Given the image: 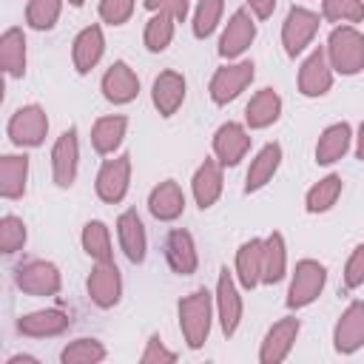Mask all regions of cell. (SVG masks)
Returning a JSON list of instances; mask_svg holds the SVG:
<instances>
[{"instance_id":"cell-35","label":"cell","mask_w":364,"mask_h":364,"mask_svg":"<svg viewBox=\"0 0 364 364\" xmlns=\"http://www.w3.org/2000/svg\"><path fill=\"white\" fill-rule=\"evenodd\" d=\"M173 31H176V20H173L171 14L156 11V14H151L148 23H145L142 43H145V48H148L151 54H159V51H165V48L173 43Z\"/></svg>"},{"instance_id":"cell-23","label":"cell","mask_w":364,"mask_h":364,"mask_svg":"<svg viewBox=\"0 0 364 364\" xmlns=\"http://www.w3.org/2000/svg\"><path fill=\"white\" fill-rule=\"evenodd\" d=\"M71 327V318L65 310L60 307H46V310H34L20 316L17 330L28 338H51V336H63Z\"/></svg>"},{"instance_id":"cell-36","label":"cell","mask_w":364,"mask_h":364,"mask_svg":"<svg viewBox=\"0 0 364 364\" xmlns=\"http://www.w3.org/2000/svg\"><path fill=\"white\" fill-rule=\"evenodd\" d=\"M105 355H108L105 344L100 338H88V336L74 338L60 350L63 364H100V361H105Z\"/></svg>"},{"instance_id":"cell-8","label":"cell","mask_w":364,"mask_h":364,"mask_svg":"<svg viewBox=\"0 0 364 364\" xmlns=\"http://www.w3.org/2000/svg\"><path fill=\"white\" fill-rule=\"evenodd\" d=\"M131 188V156L119 154L114 159H105L97 171L94 191L105 205H119Z\"/></svg>"},{"instance_id":"cell-41","label":"cell","mask_w":364,"mask_h":364,"mask_svg":"<svg viewBox=\"0 0 364 364\" xmlns=\"http://www.w3.org/2000/svg\"><path fill=\"white\" fill-rule=\"evenodd\" d=\"M136 9V0H100L97 11H100V20L108 23V26H122L131 20Z\"/></svg>"},{"instance_id":"cell-30","label":"cell","mask_w":364,"mask_h":364,"mask_svg":"<svg viewBox=\"0 0 364 364\" xmlns=\"http://www.w3.org/2000/svg\"><path fill=\"white\" fill-rule=\"evenodd\" d=\"M28 182V156L26 154H6L0 156V196L20 199Z\"/></svg>"},{"instance_id":"cell-3","label":"cell","mask_w":364,"mask_h":364,"mask_svg":"<svg viewBox=\"0 0 364 364\" xmlns=\"http://www.w3.org/2000/svg\"><path fill=\"white\" fill-rule=\"evenodd\" d=\"M327 284V267L316 259H301L296 267H293V276H290V287H287V299L284 304L290 310H301L307 304H313L321 290Z\"/></svg>"},{"instance_id":"cell-45","label":"cell","mask_w":364,"mask_h":364,"mask_svg":"<svg viewBox=\"0 0 364 364\" xmlns=\"http://www.w3.org/2000/svg\"><path fill=\"white\" fill-rule=\"evenodd\" d=\"M245 3L253 11V17H259V20H267L273 14V9H276V0H245Z\"/></svg>"},{"instance_id":"cell-44","label":"cell","mask_w":364,"mask_h":364,"mask_svg":"<svg viewBox=\"0 0 364 364\" xmlns=\"http://www.w3.org/2000/svg\"><path fill=\"white\" fill-rule=\"evenodd\" d=\"M142 6H145L151 14H156V11L171 14L176 23H182V20L191 14V3H188V0H142Z\"/></svg>"},{"instance_id":"cell-29","label":"cell","mask_w":364,"mask_h":364,"mask_svg":"<svg viewBox=\"0 0 364 364\" xmlns=\"http://www.w3.org/2000/svg\"><path fill=\"white\" fill-rule=\"evenodd\" d=\"M125 131H128V117L122 114H108V117H100L91 128V145L97 154L102 156H111L122 139H125Z\"/></svg>"},{"instance_id":"cell-26","label":"cell","mask_w":364,"mask_h":364,"mask_svg":"<svg viewBox=\"0 0 364 364\" xmlns=\"http://www.w3.org/2000/svg\"><path fill=\"white\" fill-rule=\"evenodd\" d=\"M282 165V145L279 142H267L256 151V156L250 159V168L245 173V193H256L262 191L279 171Z\"/></svg>"},{"instance_id":"cell-25","label":"cell","mask_w":364,"mask_h":364,"mask_svg":"<svg viewBox=\"0 0 364 364\" xmlns=\"http://www.w3.org/2000/svg\"><path fill=\"white\" fill-rule=\"evenodd\" d=\"M148 210H151V216L159 219V222H173V219H179V216L185 213V193H182L179 182L165 179V182L154 185L151 193H148Z\"/></svg>"},{"instance_id":"cell-27","label":"cell","mask_w":364,"mask_h":364,"mask_svg":"<svg viewBox=\"0 0 364 364\" xmlns=\"http://www.w3.org/2000/svg\"><path fill=\"white\" fill-rule=\"evenodd\" d=\"M282 117V97L273 88H259L250 102L245 105V125L250 131H262L270 128L276 119Z\"/></svg>"},{"instance_id":"cell-33","label":"cell","mask_w":364,"mask_h":364,"mask_svg":"<svg viewBox=\"0 0 364 364\" xmlns=\"http://www.w3.org/2000/svg\"><path fill=\"white\" fill-rule=\"evenodd\" d=\"M341 188H344V182H341L338 173L321 176V179H318L316 185H310V191L304 193V210H307V213H327V210L338 202Z\"/></svg>"},{"instance_id":"cell-9","label":"cell","mask_w":364,"mask_h":364,"mask_svg":"<svg viewBox=\"0 0 364 364\" xmlns=\"http://www.w3.org/2000/svg\"><path fill=\"white\" fill-rule=\"evenodd\" d=\"M213 304H216V318H219V327L222 333L230 338L239 324H242V313H245V304H242V296H239V287H236V279L228 267L219 270V279H216V293H213Z\"/></svg>"},{"instance_id":"cell-31","label":"cell","mask_w":364,"mask_h":364,"mask_svg":"<svg viewBox=\"0 0 364 364\" xmlns=\"http://www.w3.org/2000/svg\"><path fill=\"white\" fill-rule=\"evenodd\" d=\"M0 65H3L6 77L23 80V74H26V34H23V28L11 26V28L3 31V37H0Z\"/></svg>"},{"instance_id":"cell-22","label":"cell","mask_w":364,"mask_h":364,"mask_svg":"<svg viewBox=\"0 0 364 364\" xmlns=\"http://www.w3.org/2000/svg\"><path fill=\"white\" fill-rule=\"evenodd\" d=\"M165 262L176 276H191L199 267V253L193 245V236L182 228H173L165 236Z\"/></svg>"},{"instance_id":"cell-1","label":"cell","mask_w":364,"mask_h":364,"mask_svg":"<svg viewBox=\"0 0 364 364\" xmlns=\"http://www.w3.org/2000/svg\"><path fill=\"white\" fill-rule=\"evenodd\" d=\"M213 310H216L213 296L205 287H196L179 299V304H176L179 330H182V338L191 350L205 347V341L210 336V324H213Z\"/></svg>"},{"instance_id":"cell-16","label":"cell","mask_w":364,"mask_h":364,"mask_svg":"<svg viewBox=\"0 0 364 364\" xmlns=\"http://www.w3.org/2000/svg\"><path fill=\"white\" fill-rule=\"evenodd\" d=\"M85 290H88V299L100 307V310H108L119 301L122 296V276H119V267L114 262H97L88 282H85Z\"/></svg>"},{"instance_id":"cell-37","label":"cell","mask_w":364,"mask_h":364,"mask_svg":"<svg viewBox=\"0 0 364 364\" xmlns=\"http://www.w3.org/2000/svg\"><path fill=\"white\" fill-rule=\"evenodd\" d=\"M321 20L336 26H355L364 20V0H321Z\"/></svg>"},{"instance_id":"cell-46","label":"cell","mask_w":364,"mask_h":364,"mask_svg":"<svg viewBox=\"0 0 364 364\" xmlns=\"http://www.w3.org/2000/svg\"><path fill=\"white\" fill-rule=\"evenodd\" d=\"M353 139H355V156L364 162V122L358 125V134H355Z\"/></svg>"},{"instance_id":"cell-24","label":"cell","mask_w":364,"mask_h":364,"mask_svg":"<svg viewBox=\"0 0 364 364\" xmlns=\"http://www.w3.org/2000/svg\"><path fill=\"white\" fill-rule=\"evenodd\" d=\"M262 262H264V239H247L239 245L233 276L245 290H253L262 284Z\"/></svg>"},{"instance_id":"cell-40","label":"cell","mask_w":364,"mask_h":364,"mask_svg":"<svg viewBox=\"0 0 364 364\" xmlns=\"http://www.w3.org/2000/svg\"><path fill=\"white\" fill-rule=\"evenodd\" d=\"M26 222L20 219V216H14V213H6L3 219H0V250L6 253V256H14L17 250H23V245H26Z\"/></svg>"},{"instance_id":"cell-19","label":"cell","mask_w":364,"mask_h":364,"mask_svg":"<svg viewBox=\"0 0 364 364\" xmlns=\"http://www.w3.org/2000/svg\"><path fill=\"white\" fill-rule=\"evenodd\" d=\"M105 54V34L102 26L91 23L85 28H80V34L71 43V63L77 74H91V68H97V63Z\"/></svg>"},{"instance_id":"cell-10","label":"cell","mask_w":364,"mask_h":364,"mask_svg":"<svg viewBox=\"0 0 364 364\" xmlns=\"http://www.w3.org/2000/svg\"><path fill=\"white\" fill-rule=\"evenodd\" d=\"M256 40V23H253V11H247V9H236L233 14H230V20L225 23V28H222V37H219V57H225V60H236V57H242L247 48H250V43Z\"/></svg>"},{"instance_id":"cell-11","label":"cell","mask_w":364,"mask_h":364,"mask_svg":"<svg viewBox=\"0 0 364 364\" xmlns=\"http://www.w3.org/2000/svg\"><path fill=\"white\" fill-rule=\"evenodd\" d=\"M77 168H80V139H77V128L63 131L54 139L51 148V176L57 188H71L77 179Z\"/></svg>"},{"instance_id":"cell-39","label":"cell","mask_w":364,"mask_h":364,"mask_svg":"<svg viewBox=\"0 0 364 364\" xmlns=\"http://www.w3.org/2000/svg\"><path fill=\"white\" fill-rule=\"evenodd\" d=\"M63 0H28L26 3V23L34 31H51L60 20Z\"/></svg>"},{"instance_id":"cell-38","label":"cell","mask_w":364,"mask_h":364,"mask_svg":"<svg viewBox=\"0 0 364 364\" xmlns=\"http://www.w3.org/2000/svg\"><path fill=\"white\" fill-rule=\"evenodd\" d=\"M222 11H225V0H196V9H193V37L196 40H205L216 31L219 20H222Z\"/></svg>"},{"instance_id":"cell-6","label":"cell","mask_w":364,"mask_h":364,"mask_svg":"<svg viewBox=\"0 0 364 364\" xmlns=\"http://www.w3.org/2000/svg\"><path fill=\"white\" fill-rule=\"evenodd\" d=\"M318 26H321V17L304 6H293L282 23V46H284V54L287 57H296L301 54L313 37L318 34Z\"/></svg>"},{"instance_id":"cell-5","label":"cell","mask_w":364,"mask_h":364,"mask_svg":"<svg viewBox=\"0 0 364 364\" xmlns=\"http://www.w3.org/2000/svg\"><path fill=\"white\" fill-rule=\"evenodd\" d=\"M253 68H256V65H253L250 60H239V63H228V65L216 68L213 77H210V82H208L210 100H213L216 105L233 102V100L253 82V74H256Z\"/></svg>"},{"instance_id":"cell-17","label":"cell","mask_w":364,"mask_h":364,"mask_svg":"<svg viewBox=\"0 0 364 364\" xmlns=\"http://www.w3.org/2000/svg\"><path fill=\"white\" fill-rule=\"evenodd\" d=\"M333 347L341 355H353L364 347V301H350L333 327Z\"/></svg>"},{"instance_id":"cell-47","label":"cell","mask_w":364,"mask_h":364,"mask_svg":"<svg viewBox=\"0 0 364 364\" xmlns=\"http://www.w3.org/2000/svg\"><path fill=\"white\" fill-rule=\"evenodd\" d=\"M6 364H40L34 355H28V353H17V355H11Z\"/></svg>"},{"instance_id":"cell-20","label":"cell","mask_w":364,"mask_h":364,"mask_svg":"<svg viewBox=\"0 0 364 364\" xmlns=\"http://www.w3.org/2000/svg\"><path fill=\"white\" fill-rule=\"evenodd\" d=\"M222 188H225V176H222V162L216 156L205 159L196 171H193V179H191V193H193V202L208 210L219 202L222 196Z\"/></svg>"},{"instance_id":"cell-14","label":"cell","mask_w":364,"mask_h":364,"mask_svg":"<svg viewBox=\"0 0 364 364\" xmlns=\"http://www.w3.org/2000/svg\"><path fill=\"white\" fill-rule=\"evenodd\" d=\"M333 74L336 71L327 60V51L318 46L304 57V63L299 68V91L304 97H324L333 88Z\"/></svg>"},{"instance_id":"cell-48","label":"cell","mask_w":364,"mask_h":364,"mask_svg":"<svg viewBox=\"0 0 364 364\" xmlns=\"http://www.w3.org/2000/svg\"><path fill=\"white\" fill-rule=\"evenodd\" d=\"M68 3H71V6H77V9H80V6H85V0H68Z\"/></svg>"},{"instance_id":"cell-43","label":"cell","mask_w":364,"mask_h":364,"mask_svg":"<svg viewBox=\"0 0 364 364\" xmlns=\"http://www.w3.org/2000/svg\"><path fill=\"white\" fill-rule=\"evenodd\" d=\"M344 284L350 290L361 287L364 284V242L353 247V253L347 256V264H344Z\"/></svg>"},{"instance_id":"cell-12","label":"cell","mask_w":364,"mask_h":364,"mask_svg":"<svg viewBox=\"0 0 364 364\" xmlns=\"http://www.w3.org/2000/svg\"><path fill=\"white\" fill-rule=\"evenodd\" d=\"M100 91L111 105H128L139 94V77L134 74V68L125 60H117L105 68V74L100 80Z\"/></svg>"},{"instance_id":"cell-34","label":"cell","mask_w":364,"mask_h":364,"mask_svg":"<svg viewBox=\"0 0 364 364\" xmlns=\"http://www.w3.org/2000/svg\"><path fill=\"white\" fill-rule=\"evenodd\" d=\"M82 250L94 259V262H114V245H111V230L105 222L91 219L82 225Z\"/></svg>"},{"instance_id":"cell-2","label":"cell","mask_w":364,"mask_h":364,"mask_svg":"<svg viewBox=\"0 0 364 364\" xmlns=\"http://www.w3.org/2000/svg\"><path fill=\"white\" fill-rule=\"evenodd\" d=\"M324 51L336 74L353 77L364 71V34L355 26H336L327 37Z\"/></svg>"},{"instance_id":"cell-42","label":"cell","mask_w":364,"mask_h":364,"mask_svg":"<svg viewBox=\"0 0 364 364\" xmlns=\"http://www.w3.org/2000/svg\"><path fill=\"white\" fill-rule=\"evenodd\" d=\"M173 361H176V353L168 350L159 336H151L145 341V350L139 353V364H173Z\"/></svg>"},{"instance_id":"cell-13","label":"cell","mask_w":364,"mask_h":364,"mask_svg":"<svg viewBox=\"0 0 364 364\" xmlns=\"http://www.w3.org/2000/svg\"><path fill=\"white\" fill-rule=\"evenodd\" d=\"M299 330H301V324H299L296 316L279 318V321L264 333V338H262L259 361H262V364H279V361H284V358L290 355L296 338H299Z\"/></svg>"},{"instance_id":"cell-18","label":"cell","mask_w":364,"mask_h":364,"mask_svg":"<svg viewBox=\"0 0 364 364\" xmlns=\"http://www.w3.org/2000/svg\"><path fill=\"white\" fill-rule=\"evenodd\" d=\"M185 94H188V82L179 71L168 68V71H159L154 77V85H151V102L154 108L159 111V117H173L182 102H185Z\"/></svg>"},{"instance_id":"cell-32","label":"cell","mask_w":364,"mask_h":364,"mask_svg":"<svg viewBox=\"0 0 364 364\" xmlns=\"http://www.w3.org/2000/svg\"><path fill=\"white\" fill-rule=\"evenodd\" d=\"M287 276V245L279 230L264 236V262H262V284H276Z\"/></svg>"},{"instance_id":"cell-15","label":"cell","mask_w":364,"mask_h":364,"mask_svg":"<svg viewBox=\"0 0 364 364\" xmlns=\"http://www.w3.org/2000/svg\"><path fill=\"white\" fill-rule=\"evenodd\" d=\"M250 151V134L242 122H222L213 134V156L222 162V168L239 165Z\"/></svg>"},{"instance_id":"cell-4","label":"cell","mask_w":364,"mask_h":364,"mask_svg":"<svg viewBox=\"0 0 364 364\" xmlns=\"http://www.w3.org/2000/svg\"><path fill=\"white\" fill-rule=\"evenodd\" d=\"M6 134H9V139L17 148H37V145H43L46 142V134H48V117H46L43 105H37V102L20 105L9 117Z\"/></svg>"},{"instance_id":"cell-28","label":"cell","mask_w":364,"mask_h":364,"mask_svg":"<svg viewBox=\"0 0 364 364\" xmlns=\"http://www.w3.org/2000/svg\"><path fill=\"white\" fill-rule=\"evenodd\" d=\"M353 145V128L350 122H333L318 134L316 142V162L318 165H333L338 162Z\"/></svg>"},{"instance_id":"cell-7","label":"cell","mask_w":364,"mask_h":364,"mask_svg":"<svg viewBox=\"0 0 364 364\" xmlns=\"http://www.w3.org/2000/svg\"><path fill=\"white\" fill-rule=\"evenodd\" d=\"M14 284L28 296H57L63 287V276L54 262L31 259L14 270Z\"/></svg>"},{"instance_id":"cell-21","label":"cell","mask_w":364,"mask_h":364,"mask_svg":"<svg viewBox=\"0 0 364 364\" xmlns=\"http://www.w3.org/2000/svg\"><path fill=\"white\" fill-rule=\"evenodd\" d=\"M117 236H119V247H122L125 259L131 264H142L145 256H148V236H145V225H142V219H139V213L134 208L119 213Z\"/></svg>"}]
</instances>
